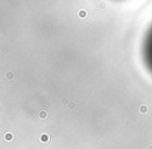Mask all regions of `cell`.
I'll list each match as a JSON object with an SVG mask.
<instances>
[{
    "mask_svg": "<svg viewBox=\"0 0 152 149\" xmlns=\"http://www.w3.org/2000/svg\"><path fill=\"white\" fill-rule=\"evenodd\" d=\"M39 117H40L41 119H46L47 118V112L46 111H41L40 113H39Z\"/></svg>",
    "mask_w": 152,
    "mask_h": 149,
    "instance_id": "obj_1",
    "label": "cell"
},
{
    "mask_svg": "<svg viewBox=\"0 0 152 149\" xmlns=\"http://www.w3.org/2000/svg\"><path fill=\"white\" fill-rule=\"evenodd\" d=\"M78 16L80 18H86L87 17V11H85V10H80V11L78 12Z\"/></svg>",
    "mask_w": 152,
    "mask_h": 149,
    "instance_id": "obj_2",
    "label": "cell"
},
{
    "mask_svg": "<svg viewBox=\"0 0 152 149\" xmlns=\"http://www.w3.org/2000/svg\"><path fill=\"white\" fill-rule=\"evenodd\" d=\"M4 138H5V140H7V141H12V140H13V134H12L11 132H7V134H5Z\"/></svg>",
    "mask_w": 152,
    "mask_h": 149,
    "instance_id": "obj_3",
    "label": "cell"
},
{
    "mask_svg": "<svg viewBox=\"0 0 152 149\" xmlns=\"http://www.w3.org/2000/svg\"><path fill=\"white\" fill-rule=\"evenodd\" d=\"M48 140H49L48 136H47L46 134H43L42 136H41V141H42V142H47Z\"/></svg>",
    "mask_w": 152,
    "mask_h": 149,
    "instance_id": "obj_4",
    "label": "cell"
},
{
    "mask_svg": "<svg viewBox=\"0 0 152 149\" xmlns=\"http://www.w3.org/2000/svg\"><path fill=\"white\" fill-rule=\"evenodd\" d=\"M147 106H146V105H142L141 107H140V112H141L142 114H145L146 112H147Z\"/></svg>",
    "mask_w": 152,
    "mask_h": 149,
    "instance_id": "obj_5",
    "label": "cell"
},
{
    "mask_svg": "<svg viewBox=\"0 0 152 149\" xmlns=\"http://www.w3.org/2000/svg\"><path fill=\"white\" fill-rule=\"evenodd\" d=\"M5 76H7V78H9V79L10 80H11V79H13V73H12V72H9V73H7V75H5Z\"/></svg>",
    "mask_w": 152,
    "mask_h": 149,
    "instance_id": "obj_6",
    "label": "cell"
},
{
    "mask_svg": "<svg viewBox=\"0 0 152 149\" xmlns=\"http://www.w3.org/2000/svg\"><path fill=\"white\" fill-rule=\"evenodd\" d=\"M68 107H69V109H74V107H75V103H74V102H69Z\"/></svg>",
    "mask_w": 152,
    "mask_h": 149,
    "instance_id": "obj_7",
    "label": "cell"
},
{
    "mask_svg": "<svg viewBox=\"0 0 152 149\" xmlns=\"http://www.w3.org/2000/svg\"><path fill=\"white\" fill-rule=\"evenodd\" d=\"M67 103H68V100L66 98H64L63 100H61V104L63 105H67Z\"/></svg>",
    "mask_w": 152,
    "mask_h": 149,
    "instance_id": "obj_8",
    "label": "cell"
},
{
    "mask_svg": "<svg viewBox=\"0 0 152 149\" xmlns=\"http://www.w3.org/2000/svg\"><path fill=\"white\" fill-rule=\"evenodd\" d=\"M148 149H152V145H150V146L148 147Z\"/></svg>",
    "mask_w": 152,
    "mask_h": 149,
    "instance_id": "obj_9",
    "label": "cell"
}]
</instances>
